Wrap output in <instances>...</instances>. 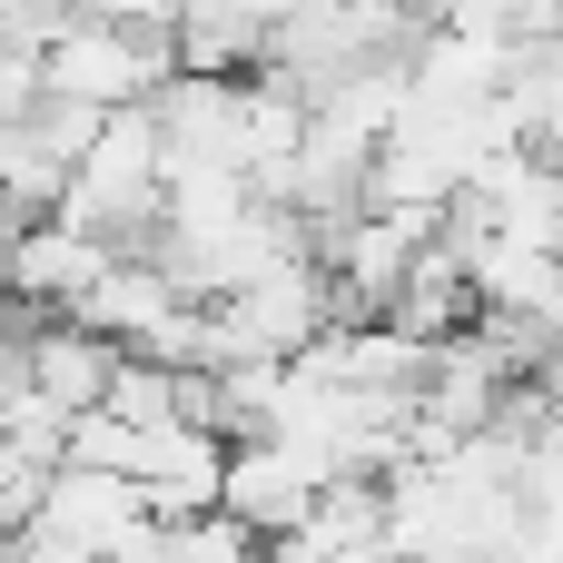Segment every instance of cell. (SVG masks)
I'll return each mask as SVG.
<instances>
[{
    "label": "cell",
    "instance_id": "cell-1",
    "mask_svg": "<svg viewBox=\"0 0 563 563\" xmlns=\"http://www.w3.org/2000/svg\"><path fill=\"white\" fill-rule=\"evenodd\" d=\"M317 495H327V475H307L287 445H228V465H218V515H228L247 544L297 534V525L317 515Z\"/></svg>",
    "mask_w": 563,
    "mask_h": 563
},
{
    "label": "cell",
    "instance_id": "cell-2",
    "mask_svg": "<svg viewBox=\"0 0 563 563\" xmlns=\"http://www.w3.org/2000/svg\"><path fill=\"white\" fill-rule=\"evenodd\" d=\"M109 376H119V346L79 336L69 317H30V336H20V386H30L49 416H99Z\"/></svg>",
    "mask_w": 563,
    "mask_h": 563
}]
</instances>
